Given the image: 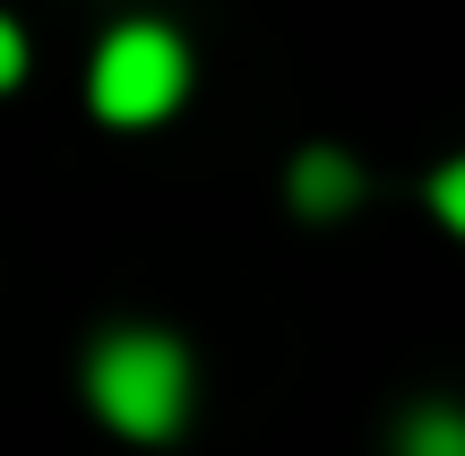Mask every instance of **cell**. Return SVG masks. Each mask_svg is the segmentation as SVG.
Here are the masks:
<instances>
[{"label": "cell", "mask_w": 465, "mask_h": 456, "mask_svg": "<svg viewBox=\"0 0 465 456\" xmlns=\"http://www.w3.org/2000/svg\"><path fill=\"white\" fill-rule=\"evenodd\" d=\"M431 207H440V216H449L457 233H465V155H457V164H449V172L431 181Z\"/></svg>", "instance_id": "5b68a950"}, {"label": "cell", "mask_w": 465, "mask_h": 456, "mask_svg": "<svg viewBox=\"0 0 465 456\" xmlns=\"http://www.w3.org/2000/svg\"><path fill=\"white\" fill-rule=\"evenodd\" d=\"M405 456H465V413H414L405 422Z\"/></svg>", "instance_id": "277c9868"}, {"label": "cell", "mask_w": 465, "mask_h": 456, "mask_svg": "<svg viewBox=\"0 0 465 456\" xmlns=\"http://www.w3.org/2000/svg\"><path fill=\"white\" fill-rule=\"evenodd\" d=\"M17 69H26V44H17V26L0 17V86H17Z\"/></svg>", "instance_id": "8992f818"}, {"label": "cell", "mask_w": 465, "mask_h": 456, "mask_svg": "<svg viewBox=\"0 0 465 456\" xmlns=\"http://www.w3.org/2000/svg\"><path fill=\"white\" fill-rule=\"evenodd\" d=\"M182 86H190V61L164 26H121L95 52V112L104 121H155L182 103Z\"/></svg>", "instance_id": "7a4b0ae2"}, {"label": "cell", "mask_w": 465, "mask_h": 456, "mask_svg": "<svg viewBox=\"0 0 465 456\" xmlns=\"http://www.w3.org/2000/svg\"><path fill=\"white\" fill-rule=\"evenodd\" d=\"M86 388H95L104 422L130 431V440H173L190 413V362L182 344L164 336H113L95 354V371H86Z\"/></svg>", "instance_id": "6da1fadb"}, {"label": "cell", "mask_w": 465, "mask_h": 456, "mask_svg": "<svg viewBox=\"0 0 465 456\" xmlns=\"http://www.w3.org/2000/svg\"><path fill=\"white\" fill-rule=\"evenodd\" d=\"M293 199H302V216H336V207L353 199V164H345V155H328V147H311V155H302V172H293Z\"/></svg>", "instance_id": "3957f363"}]
</instances>
